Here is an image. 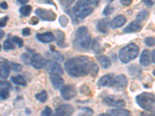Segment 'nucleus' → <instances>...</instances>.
<instances>
[{
  "label": "nucleus",
  "mask_w": 155,
  "mask_h": 116,
  "mask_svg": "<svg viewBox=\"0 0 155 116\" xmlns=\"http://www.w3.org/2000/svg\"><path fill=\"white\" fill-rule=\"evenodd\" d=\"M93 62L85 56H77L68 60L64 63L66 72L71 77H82L90 73Z\"/></svg>",
  "instance_id": "obj_1"
},
{
  "label": "nucleus",
  "mask_w": 155,
  "mask_h": 116,
  "mask_svg": "<svg viewBox=\"0 0 155 116\" xmlns=\"http://www.w3.org/2000/svg\"><path fill=\"white\" fill-rule=\"evenodd\" d=\"M99 4V0H78L73 8V13L78 18H84L89 16L94 10V7Z\"/></svg>",
  "instance_id": "obj_2"
},
{
  "label": "nucleus",
  "mask_w": 155,
  "mask_h": 116,
  "mask_svg": "<svg viewBox=\"0 0 155 116\" xmlns=\"http://www.w3.org/2000/svg\"><path fill=\"white\" fill-rule=\"evenodd\" d=\"M138 105L149 112L155 113V95L153 94L143 92L136 98Z\"/></svg>",
  "instance_id": "obj_3"
},
{
  "label": "nucleus",
  "mask_w": 155,
  "mask_h": 116,
  "mask_svg": "<svg viewBox=\"0 0 155 116\" xmlns=\"http://www.w3.org/2000/svg\"><path fill=\"white\" fill-rule=\"evenodd\" d=\"M75 43L77 47L83 50H88L91 46V37L88 34V30L86 27H80L76 30Z\"/></svg>",
  "instance_id": "obj_4"
},
{
  "label": "nucleus",
  "mask_w": 155,
  "mask_h": 116,
  "mask_svg": "<svg viewBox=\"0 0 155 116\" xmlns=\"http://www.w3.org/2000/svg\"><path fill=\"white\" fill-rule=\"evenodd\" d=\"M139 53V47L135 44H130L120 50L119 58L124 63H129L134 60Z\"/></svg>",
  "instance_id": "obj_5"
},
{
  "label": "nucleus",
  "mask_w": 155,
  "mask_h": 116,
  "mask_svg": "<svg viewBox=\"0 0 155 116\" xmlns=\"http://www.w3.org/2000/svg\"><path fill=\"white\" fill-rule=\"evenodd\" d=\"M45 69L50 74H58L62 75L64 73L63 69L60 63L54 60H48L45 63Z\"/></svg>",
  "instance_id": "obj_6"
},
{
  "label": "nucleus",
  "mask_w": 155,
  "mask_h": 116,
  "mask_svg": "<svg viewBox=\"0 0 155 116\" xmlns=\"http://www.w3.org/2000/svg\"><path fill=\"white\" fill-rule=\"evenodd\" d=\"M103 103L107 106L114 108H124L126 105L125 101L121 98H117L116 96L109 95L103 99Z\"/></svg>",
  "instance_id": "obj_7"
},
{
  "label": "nucleus",
  "mask_w": 155,
  "mask_h": 116,
  "mask_svg": "<svg viewBox=\"0 0 155 116\" xmlns=\"http://www.w3.org/2000/svg\"><path fill=\"white\" fill-rule=\"evenodd\" d=\"M36 15L39 16L43 20L45 21H54L56 19V14L55 12L51 9H37L35 11Z\"/></svg>",
  "instance_id": "obj_8"
},
{
  "label": "nucleus",
  "mask_w": 155,
  "mask_h": 116,
  "mask_svg": "<svg viewBox=\"0 0 155 116\" xmlns=\"http://www.w3.org/2000/svg\"><path fill=\"white\" fill-rule=\"evenodd\" d=\"M61 94L63 98L66 101H69L77 95V91L74 85H69L66 86H63V88L61 89Z\"/></svg>",
  "instance_id": "obj_9"
},
{
  "label": "nucleus",
  "mask_w": 155,
  "mask_h": 116,
  "mask_svg": "<svg viewBox=\"0 0 155 116\" xmlns=\"http://www.w3.org/2000/svg\"><path fill=\"white\" fill-rule=\"evenodd\" d=\"M74 109L73 106H71V105L68 104H64L61 105L59 107L57 108V109L55 110V114L56 115H71L74 112Z\"/></svg>",
  "instance_id": "obj_10"
},
{
  "label": "nucleus",
  "mask_w": 155,
  "mask_h": 116,
  "mask_svg": "<svg viewBox=\"0 0 155 116\" xmlns=\"http://www.w3.org/2000/svg\"><path fill=\"white\" fill-rule=\"evenodd\" d=\"M30 64H31L34 68L36 69H41L45 67L46 61L44 60V58L41 56V54L36 53L33 55L30 59Z\"/></svg>",
  "instance_id": "obj_11"
},
{
  "label": "nucleus",
  "mask_w": 155,
  "mask_h": 116,
  "mask_svg": "<svg viewBox=\"0 0 155 116\" xmlns=\"http://www.w3.org/2000/svg\"><path fill=\"white\" fill-rule=\"evenodd\" d=\"M127 84H128V81H127V77L124 74H120L114 77L113 86L119 89H123L127 86Z\"/></svg>",
  "instance_id": "obj_12"
},
{
  "label": "nucleus",
  "mask_w": 155,
  "mask_h": 116,
  "mask_svg": "<svg viewBox=\"0 0 155 116\" xmlns=\"http://www.w3.org/2000/svg\"><path fill=\"white\" fill-rule=\"evenodd\" d=\"M115 75L113 74H106L102 76L98 81V85L100 87H110L113 86V80H114Z\"/></svg>",
  "instance_id": "obj_13"
},
{
  "label": "nucleus",
  "mask_w": 155,
  "mask_h": 116,
  "mask_svg": "<svg viewBox=\"0 0 155 116\" xmlns=\"http://www.w3.org/2000/svg\"><path fill=\"white\" fill-rule=\"evenodd\" d=\"M126 22H127V19L125 18V16H124L123 15H119L110 22L109 26L112 29H116L123 27L126 23Z\"/></svg>",
  "instance_id": "obj_14"
},
{
  "label": "nucleus",
  "mask_w": 155,
  "mask_h": 116,
  "mask_svg": "<svg viewBox=\"0 0 155 116\" xmlns=\"http://www.w3.org/2000/svg\"><path fill=\"white\" fill-rule=\"evenodd\" d=\"M9 71H10V66L9 62L5 59H2L0 60V72H1V77L3 78H6L9 76Z\"/></svg>",
  "instance_id": "obj_15"
},
{
  "label": "nucleus",
  "mask_w": 155,
  "mask_h": 116,
  "mask_svg": "<svg viewBox=\"0 0 155 116\" xmlns=\"http://www.w3.org/2000/svg\"><path fill=\"white\" fill-rule=\"evenodd\" d=\"M51 82L55 89H61L64 86V80L62 79L60 75L58 74H51L50 77Z\"/></svg>",
  "instance_id": "obj_16"
},
{
  "label": "nucleus",
  "mask_w": 155,
  "mask_h": 116,
  "mask_svg": "<svg viewBox=\"0 0 155 116\" xmlns=\"http://www.w3.org/2000/svg\"><path fill=\"white\" fill-rule=\"evenodd\" d=\"M150 52L148 50H143V52L141 53L140 57V63L142 66H149L151 63V59H150Z\"/></svg>",
  "instance_id": "obj_17"
},
{
  "label": "nucleus",
  "mask_w": 155,
  "mask_h": 116,
  "mask_svg": "<svg viewBox=\"0 0 155 116\" xmlns=\"http://www.w3.org/2000/svg\"><path fill=\"white\" fill-rule=\"evenodd\" d=\"M37 38L38 39V40H40L42 43H51L52 41L54 40V35L51 32H47V33H44V34H37Z\"/></svg>",
  "instance_id": "obj_18"
},
{
  "label": "nucleus",
  "mask_w": 155,
  "mask_h": 116,
  "mask_svg": "<svg viewBox=\"0 0 155 116\" xmlns=\"http://www.w3.org/2000/svg\"><path fill=\"white\" fill-rule=\"evenodd\" d=\"M107 114L109 115H116V116H126L130 115V111L126 109H123L122 108H117L116 109H111L107 111Z\"/></svg>",
  "instance_id": "obj_19"
},
{
  "label": "nucleus",
  "mask_w": 155,
  "mask_h": 116,
  "mask_svg": "<svg viewBox=\"0 0 155 116\" xmlns=\"http://www.w3.org/2000/svg\"><path fill=\"white\" fill-rule=\"evenodd\" d=\"M141 29V26L139 23L137 21H134L130 23V24L126 27L124 30V33L126 34H130V33H136V32L139 31Z\"/></svg>",
  "instance_id": "obj_20"
},
{
  "label": "nucleus",
  "mask_w": 155,
  "mask_h": 116,
  "mask_svg": "<svg viewBox=\"0 0 155 116\" xmlns=\"http://www.w3.org/2000/svg\"><path fill=\"white\" fill-rule=\"evenodd\" d=\"M97 30L102 34H107L109 31L108 29V22L106 19H101L97 23Z\"/></svg>",
  "instance_id": "obj_21"
},
{
  "label": "nucleus",
  "mask_w": 155,
  "mask_h": 116,
  "mask_svg": "<svg viewBox=\"0 0 155 116\" xmlns=\"http://www.w3.org/2000/svg\"><path fill=\"white\" fill-rule=\"evenodd\" d=\"M97 59L99 60V63H100V65L102 67V68L107 69L111 66V60H110V59L107 56H102H102H98Z\"/></svg>",
  "instance_id": "obj_22"
},
{
  "label": "nucleus",
  "mask_w": 155,
  "mask_h": 116,
  "mask_svg": "<svg viewBox=\"0 0 155 116\" xmlns=\"http://www.w3.org/2000/svg\"><path fill=\"white\" fill-rule=\"evenodd\" d=\"M12 83L16 85H19V86H26L27 85V81L25 80L24 77L21 75H16L13 76L11 78Z\"/></svg>",
  "instance_id": "obj_23"
},
{
  "label": "nucleus",
  "mask_w": 155,
  "mask_h": 116,
  "mask_svg": "<svg viewBox=\"0 0 155 116\" xmlns=\"http://www.w3.org/2000/svg\"><path fill=\"white\" fill-rule=\"evenodd\" d=\"M128 70L131 76H134V77H137L141 74V69L136 64H133V65L130 66L128 67Z\"/></svg>",
  "instance_id": "obj_24"
},
{
  "label": "nucleus",
  "mask_w": 155,
  "mask_h": 116,
  "mask_svg": "<svg viewBox=\"0 0 155 116\" xmlns=\"http://www.w3.org/2000/svg\"><path fill=\"white\" fill-rule=\"evenodd\" d=\"M55 34H56L57 37V44L58 46L62 47L64 42V34L60 30H56Z\"/></svg>",
  "instance_id": "obj_25"
},
{
  "label": "nucleus",
  "mask_w": 155,
  "mask_h": 116,
  "mask_svg": "<svg viewBox=\"0 0 155 116\" xmlns=\"http://www.w3.org/2000/svg\"><path fill=\"white\" fill-rule=\"evenodd\" d=\"M147 16H148V12H147L146 10H142V11H140V12L137 15V16H136L135 21H137V23H140L141 22H143V20H145Z\"/></svg>",
  "instance_id": "obj_26"
},
{
  "label": "nucleus",
  "mask_w": 155,
  "mask_h": 116,
  "mask_svg": "<svg viewBox=\"0 0 155 116\" xmlns=\"http://www.w3.org/2000/svg\"><path fill=\"white\" fill-rule=\"evenodd\" d=\"M36 98L37 99L38 101H40L42 103H44V102H46L47 99H48V94H47L46 91H42L40 93L37 94L35 95Z\"/></svg>",
  "instance_id": "obj_27"
},
{
  "label": "nucleus",
  "mask_w": 155,
  "mask_h": 116,
  "mask_svg": "<svg viewBox=\"0 0 155 116\" xmlns=\"http://www.w3.org/2000/svg\"><path fill=\"white\" fill-rule=\"evenodd\" d=\"M32 11V7L30 5H23L19 9V12L23 16H27L30 14Z\"/></svg>",
  "instance_id": "obj_28"
},
{
  "label": "nucleus",
  "mask_w": 155,
  "mask_h": 116,
  "mask_svg": "<svg viewBox=\"0 0 155 116\" xmlns=\"http://www.w3.org/2000/svg\"><path fill=\"white\" fill-rule=\"evenodd\" d=\"M50 56H51L52 59L54 60H63V56L61 55L60 53H58L57 51L54 50V51H51V53H50Z\"/></svg>",
  "instance_id": "obj_29"
},
{
  "label": "nucleus",
  "mask_w": 155,
  "mask_h": 116,
  "mask_svg": "<svg viewBox=\"0 0 155 116\" xmlns=\"http://www.w3.org/2000/svg\"><path fill=\"white\" fill-rule=\"evenodd\" d=\"M3 48L5 50H13L15 47L12 41L9 40H6L3 44Z\"/></svg>",
  "instance_id": "obj_30"
},
{
  "label": "nucleus",
  "mask_w": 155,
  "mask_h": 116,
  "mask_svg": "<svg viewBox=\"0 0 155 116\" xmlns=\"http://www.w3.org/2000/svg\"><path fill=\"white\" fill-rule=\"evenodd\" d=\"M113 11H114V7H113V5L109 4V5H107L105 7L104 10H103V15H105V16H109V15L113 13Z\"/></svg>",
  "instance_id": "obj_31"
},
{
  "label": "nucleus",
  "mask_w": 155,
  "mask_h": 116,
  "mask_svg": "<svg viewBox=\"0 0 155 116\" xmlns=\"http://www.w3.org/2000/svg\"><path fill=\"white\" fill-rule=\"evenodd\" d=\"M145 44L148 47H153L155 45V38L153 37H147L144 40Z\"/></svg>",
  "instance_id": "obj_32"
},
{
  "label": "nucleus",
  "mask_w": 155,
  "mask_h": 116,
  "mask_svg": "<svg viewBox=\"0 0 155 116\" xmlns=\"http://www.w3.org/2000/svg\"><path fill=\"white\" fill-rule=\"evenodd\" d=\"M11 86L10 84H9L8 81H0V92L2 91V90H5V89H10Z\"/></svg>",
  "instance_id": "obj_33"
},
{
  "label": "nucleus",
  "mask_w": 155,
  "mask_h": 116,
  "mask_svg": "<svg viewBox=\"0 0 155 116\" xmlns=\"http://www.w3.org/2000/svg\"><path fill=\"white\" fill-rule=\"evenodd\" d=\"M11 67L16 72H20L23 70V66L17 63H11Z\"/></svg>",
  "instance_id": "obj_34"
},
{
  "label": "nucleus",
  "mask_w": 155,
  "mask_h": 116,
  "mask_svg": "<svg viewBox=\"0 0 155 116\" xmlns=\"http://www.w3.org/2000/svg\"><path fill=\"white\" fill-rule=\"evenodd\" d=\"M98 72H99V67L97 66V64L93 63H92V67H91V70H90L89 74L92 76H93V77H95V76L97 75Z\"/></svg>",
  "instance_id": "obj_35"
},
{
  "label": "nucleus",
  "mask_w": 155,
  "mask_h": 116,
  "mask_svg": "<svg viewBox=\"0 0 155 116\" xmlns=\"http://www.w3.org/2000/svg\"><path fill=\"white\" fill-rule=\"evenodd\" d=\"M12 41L13 43H15L19 48L23 46V40L21 38H19V37H13L12 39Z\"/></svg>",
  "instance_id": "obj_36"
},
{
  "label": "nucleus",
  "mask_w": 155,
  "mask_h": 116,
  "mask_svg": "<svg viewBox=\"0 0 155 116\" xmlns=\"http://www.w3.org/2000/svg\"><path fill=\"white\" fill-rule=\"evenodd\" d=\"M9 89H5L0 92V100H5V99L8 98L9 95Z\"/></svg>",
  "instance_id": "obj_37"
},
{
  "label": "nucleus",
  "mask_w": 155,
  "mask_h": 116,
  "mask_svg": "<svg viewBox=\"0 0 155 116\" xmlns=\"http://www.w3.org/2000/svg\"><path fill=\"white\" fill-rule=\"evenodd\" d=\"M59 23L62 27H66L68 23V19L65 16H61L59 18Z\"/></svg>",
  "instance_id": "obj_38"
},
{
  "label": "nucleus",
  "mask_w": 155,
  "mask_h": 116,
  "mask_svg": "<svg viewBox=\"0 0 155 116\" xmlns=\"http://www.w3.org/2000/svg\"><path fill=\"white\" fill-rule=\"evenodd\" d=\"M74 2V0H61V3L63 5L64 7L68 8L70 7L71 4H73V2Z\"/></svg>",
  "instance_id": "obj_39"
},
{
  "label": "nucleus",
  "mask_w": 155,
  "mask_h": 116,
  "mask_svg": "<svg viewBox=\"0 0 155 116\" xmlns=\"http://www.w3.org/2000/svg\"><path fill=\"white\" fill-rule=\"evenodd\" d=\"M8 20H9V17H8L7 16H4V17L1 18V19H0V28L5 27L6 24H7Z\"/></svg>",
  "instance_id": "obj_40"
},
{
  "label": "nucleus",
  "mask_w": 155,
  "mask_h": 116,
  "mask_svg": "<svg viewBox=\"0 0 155 116\" xmlns=\"http://www.w3.org/2000/svg\"><path fill=\"white\" fill-rule=\"evenodd\" d=\"M81 108V111L84 112L85 114H93V111H92V109L89 108H87V107H82V108Z\"/></svg>",
  "instance_id": "obj_41"
},
{
  "label": "nucleus",
  "mask_w": 155,
  "mask_h": 116,
  "mask_svg": "<svg viewBox=\"0 0 155 116\" xmlns=\"http://www.w3.org/2000/svg\"><path fill=\"white\" fill-rule=\"evenodd\" d=\"M52 114V111H51V108L46 107L44 109V111L41 112V115H51Z\"/></svg>",
  "instance_id": "obj_42"
},
{
  "label": "nucleus",
  "mask_w": 155,
  "mask_h": 116,
  "mask_svg": "<svg viewBox=\"0 0 155 116\" xmlns=\"http://www.w3.org/2000/svg\"><path fill=\"white\" fill-rule=\"evenodd\" d=\"M92 47H93V50L95 53H98L99 50H100V46H99V41H97L96 40H95L94 41V44L93 46H92Z\"/></svg>",
  "instance_id": "obj_43"
},
{
  "label": "nucleus",
  "mask_w": 155,
  "mask_h": 116,
  "mask_svg": "<svg viewBox=\"0 0 155 116\" xmlns=\"http://www.w3.org/2000/svg\"><path fill=\"white\" fill-rule=\"evenodd\" d=\"M143 2L145 5H147L148 7H151L154 5L155 0H143Z\"/></svg>",
  "instance_id": "obj_44"
},
{
  "label": "nucleus",
  "mask_w": 155,
  "mask_h": 116,
  "mask_svg": "<svg viewBox=\"0 0 155 116\" xmlns=\"http://www.w3.org/2000/svg\"><path fill=\"white\" fill-rule=\"evenodd\" d=\"M120 2H121L122 5H124V6H128V5H130L133 2V0H120Z\"/></svg>",
  "instance_id": "obj_45"
},
{
  "label": "nucleus",
  "mask_w": 155,
  "mask_h": 116,
  "mask_svg": "<svg viewBox=\"0 0 155 116\" xmlns=\"http://www.w3.org/2000/svg\"><path fill=\"white\" fill-rule=\"evenodd\" d=\"M39 23V19L37 17V16H34L32 17L31 19L30 20V23L31 25H36Z\"/></svg>",
  "instance_id": "obj_46"
},
{
  "label": "nucleus",
  "mask_w": 155,
  "mask_h": 116,
  "mask_svg": "<svg viewBox=\"0 0 155 116\" xmlns=\"http://www.w3.org/2000/svg\"><path fill=\"white\" fill-rule=\"evenodd\" d=\"M22 34H23V36H30V34H31V31L29 28H24L23 30H22Z\"/></svg>",
  "instance_id": "obj_47"
},
{
  "label": "nucleus",
  "mask_w": 155,
  "mask_h": 116,
  "mask_svg": "<svg viewBox=\"0 0 155 116\" xmlns=\"http://www.w3.org/2000/svg\"><path fill=\"white\" fill-rule=\"evenodd\" d=\"M0 8H2V9H8V4L6 2H3L0 4Z\"/></svg>",
  "instance_id": "obj_48"
},
{
  "label": "nucleus",
  "mask_w": 155,
  "mask_h": 116,
  "mask_svg": "<svg viewBox=\"0 0 155 116\" xmlns=\"http://www.w3.org/2000/svg\"><path fill=\"white\" fill-rule=\"evenodd\" d=\"M151 60L155 63V50H153L151 53Z\"/></svg>",
  "instance_id": "obj_49"
},
{
  "label": "nucleus",
  "mask_w": 155,
  "mask_h": 116,
  "mask_svg": "<svg viewBox=\"0 0 155 116\" xmlns=\"http://www.w3.org/2000/svg\"><path fill=\"white\" fill-rule=\"evenodd\" d=\"M4 34H5V33H4L3 30L2 29H0V40L4 37Z\"/></svg>",
  "instance_id": "obj_50"
},
{
  "label": "nucleus",
  "mask_w": 155,
  "mask_h": 116,
  "mask_svg": "<svg viewBox=\"0 0 155 116\" xmlns=\"http://www.w3.org/2000/svg\"><path fill=\"white\" fill-rule=\"evenodd\" d=\"M18 1H19V2H20L21 4H26V3H27V2H28L30 0H18Z\"/></svg>",
  "instance_id": "obj_51"
},
{
  "label": "nucleus",
  "mask_w": 155,
  "mask_h": 116,
  "mask_svg": "<svg viewBox=\"0 0 155 116\" xmlns=\"http://www.w3.org/2000/svg\"><path fill=\"white\" fill-rule=\"evenodd\" d=\"M113 1H115V0H106V2H109V3H111V2H113Z\"/></svg>",
  "instance_id": "obj_52"
},
{
  "label": "nucleus",
  "mask_w": 155,
  "mask_h": 116,
  "mask_svg": "<svg viewBox=\"0 0 155 116\" xmlns=\"http://www.w3.org/2000/svg\"><path fill=\"white\" fill-rule=\"evenodd\" d=\"M153 74L155 76V69H154V70H153Z\"/></svg>",
  "instance_id": "obj_53"
},
{
  "label": "nucleus",
  "mask_w": 155,
  "mask_h": 116,
  "mask_svg": "<svg viewBox=\"0 0 155 116\" xmlns=\"http://www.w3.org/2000/svg\"><path fill=\"white\" fill-rule=\"evenodd\" d=\"M0 50H1V45H0Z\"/></svg>",
  "instance_id": "obj_54"
},
{
  "label": "nucleus",
  "mask_w": 155,
  "mask_h": 116,
  "mask_svg": "<svg viewBox=\"0 0 155 116\" xmlns=\"http://www.w3.org/2000/svg\"><path fill=\"white\" fill-rule=\"evenodd\" d=\"M0 76H1V72H0Z\"/></svg>",
  "instance_id": "obj_55"
}]
</instances>
